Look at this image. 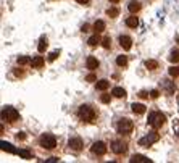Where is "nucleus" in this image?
<instances>
[{"label": "nucleus", "mask_w": 179, "mask_h": 163, "mask_svg": "<svg viewBox=\"0 0 179 163\" xmlns=\"http://www.w3.org/2000/svg\"><path fill=\"white\" fill-rule=\"evenodd\" d=\"M165 121H166V118L165 115L161 113V111H152V113L149 115V125L152 126L153 129H158L165 125Z\"/></svg>", "instance_id": "1"}, {"label": "nucleus", "mask_w": 179, "mask_h": 163, "mask_svg": "<svg viewBox=\"0 0 179 163\" xmlns=\"http://www.w3.org/2000/svg\"><path fill=\"white\" fill-rule=\"evenodd\" d=\"M77 115H79V118L82 121H92L94 118H95V111H94V108L91 105H81L79 110H77Z\"/></svg>", "instance_id": "2"}, {"label": "nucleus", "mask_w": 179, "mask_h": 163, "mask_svg": "<svg viewBox=\"0 0 179 163\" xmlns=\"http://www.w3.org/2000/svg\"><path fill=\"white\" fill-rule=\"evenodd\" d=\"M39 142H41V145L47 150H53L57 147V137H55L53 134H42Z\"/></svg>", "instance_id": "3"}, {"label": "nucleus", "mask_w": 179, "mask_h": 163, "mask_svg": "<svg viewBox=\"0 0 179 163\" xmlns=\"http://www.w3.org/2000/svg\"><path fill=\"white\" fill-rule=\"evenodd\" d=\"M116 129H118L120 134H131L132 129H134V123L131 120H127V118H123V120L118 121Z\"/></svg>", "instance_id": "4"}, {"label": "nucleus", "mask_w": 179, "mask_h": 163, "mask_svg": "<svg viewBox=\"0 0 179 163\" xmlns=\"http://www.w3.org/2000/svg\"><path fill=\"white\" fill-rule=\"evenodd\" d=\"M2 120L15 123L16 120H20V113L13 108V107H5V108L2 110Z\"/></svg>", "instance_id": "5"}, {"label": "nucleus", "mask_w": 179, "mask_h": 163, "mask_svg": "<svg viewBox=\"0 0 179 163\" xmlns=\"http://www.w3.org/2000/svg\"><path fill=\"white\" fill-rule=\"evenodd\" d=\"M158 139H160L158 132H149L147 136H144L142 139H139V145H141V147H150V145L155 144Z\"/></svg>", "instance_id": "6"}, {"label": "nucleus", "mask_w": 179, "mask_h": 163, "mask_svg": "<svg viewBox=\"0 0 179 163\" xmlns=\"http://www.w3.org/2000/svg\"><path fill=\"white\" fill-rule=\"evenodd\" d=\"M111 150H113L116 155H121L127 150V145L123 142V140H113V142H111Z\"/></svg>", "instance_id": "7"}, {"label": "nucleus", "mask_w": 179, "mask_h": 163, "mask_svg": "<svg viewBox=\"0 0 179 163\" xmlns=\"http://www.w3.org/2000/svg\"><path fill=\"white\" fill-rule=\"evenodd\" d=\"M91 150H92V154H95V155H105L107 154V145H105V142H102V140H98V142H94Z\"/></svg>", "instance_id": "8"}, {"label": "nucleus", "mask_w": 179, "mask_h": 163, "mask_svg": "<svg viewBox=\"0 0 179 163\" xmlns=\"http://www.w3.org/2000/svg\"><path fill=\"white\" fill-rule=\"evenodd\" d=\"M68 145H70V149L71 150H76V152H79L82 150V140L79 137H73L68 140Z\"/></svg>", "instance_id": "9"}, {"label": "nucleus", "mask_w": 179, "mask_h": 163, "mask_svg": "<svg viewBox=\"0 0 179 163\" xmlns=\"http://www.w3.org/2000/svg\"><path fill=\"white\" fill-rule=\"evenodd\" d=\"M120 45L124 50H131L132 47V39L129 36H120Z\"/></svg>", "instance_id": "10"}, {"label": "nucleus", "mask_w": 179, "mask_h": 163, "mask_svg": "<svg viewBox=\"0 0 179 163\" xmlns=\"http://www.w3.org/2000/svg\"><path fill=\"white\" fill-rule=\"evenodd\" d=\"M163 91L168 94V95H173L176 92V84L174 81H163Z\"/></svg>", "instance_id": "11"}, {"label": "nucleus", "mask_w": 179, "mask_h": 163, "mask_svg": "<svg viewBox=\"0 0 179 163\" xmlns=\"http://www.w3.org/2000/svg\"><path fill=\"white\" fill-rule=\"evenodd\" d=\"M98 60L95 58V57H89L87 58V61H86V66H87V70H91V71H94V70H97L98 68Z\"/></svg>", "instance_id": "12"}, {"label": "nucleus", "mask_w": 179, "mask_h": 163, "mask_svg": "<svg viewBox=\"0 0 179 163\" xmlns=\"http://www.w3.org/2000/svg\"><path fill=\"white\" fill-rule=\"evenodd\" d=\"M127 10H129L131 13H137L139 10H141V2H137V0H131V2L127 3Z\"/></svg>", "instance_id": "13"}, {"label": "nucleus", "mask_w": 179, "mask_h": 163, "mask_svg": "<svg viewBox=\"0 0 179 163\" xmlns=\"http://www.w3.org/2000/svg\"><path fill=\"white\" fill-rule=\"evenodd\" d=\"M44 63H45V60H44V57H41V55H37V57H34V58H32V61H31L32 68H42Z\"/></svg>", "instance_id": "14"}, {"label": "nucleus", "mask_w": 179, "mask_h": 163, "mask_svg": "<svg viewBox=\"0 0 179 163\" xmlns=\"http://www.w3.org/2000/svg\"><path fill=\"white\" fill-rule=\"evenodd\" d=\"M47 47H48V41H47V37L45 36H42L41 37V41H39V45H37V50L41 53H44L47 50Z\"/></svg>", "instance_id": "15"}, {"label": "nucleus", "mask_w": 179, "mask_h": 163, "mask_svg": "<svg viewBox=\"0 0 179 163\" xmlns=\"http://www.w3.org/2000/svg\"><path fill=\"white\" fill-rule=\"evenodd\" d=\"M131 163H150V160L147 158V157H144V155H132L131 157V160H129Z\"/></svg>", "instance_id": "16"}, {"label": "nucleus", "mask_w": 179, "mask_h": 163, "mask_svg": "<svg viewBox=\"0 0 179 163\" xmlns=\"http://www.w3.org/2000/svg\"><path fill=\"white\" fill-rule=\"evenodd\" d=\"M111 94H113V97H116V99H124L126 97V91L123 87H115L113 91H111Z\"/></svg>", "instance_id": "17"}, {"label": "nucleus", "mask_w": 179, "mask_h": 163, "mask_svg": "<svg viewBox=\"0 0 179 163\" xmlns=\"http://www.w3.org/2000/svg\"><path fill=\"white\" fill-rule=\"evenodd\" d=\"M132 111L136 115H144L145 113V105L144 103H132Z\"/></svg>", "instance_id": "18"}, {"label": "nucleus", "mask_w": 179, "mask_h": 163, "mask_svg": "<svg viewBox=\"0 0 179 163\" xmlns=\"http://www.w3.org/2000/svg\"><path fill=\"white\" fill-rule=\"evenodd\" d=\"M108 86H110V81H107V79H100V81H97V84H95L97 91H107Z\"/></svg>", "instance_id": "19"}, {"label": "nucleus", "mask_w": 179, "mask_h": 163, "mask_svg": "<svg viewBox=\"0 0 179 163\" xmlns=\"http://www.w3.org/2000/svg\"><path fill=\"white\" fill-rule=\"evenodd\" d=\"M94 31L97 32H102V31H105V21H102V20H97L95 23H94Z\"/></svg>", "instance_id": "20"}, {"label": "nucleus", "mask_w": 179, "mask_h": 163, "mask_svg": "<svg viewBox=\"0 0 179 163\" xmlns=\"http://www.w3.org/2000/svg\"><path fill=\"white\" fill-rule=\"evenodd\" d=\"M100 42H102V41H100V37L97 36V32H95V36L89 37V41H87V44H89V45H91V47H95V45H98Z\"/></svg>", "instance_id": "21"}, {"label": "nucleus", "mask_w": 179, "mask_h": 163, "mask_svg": "<svg viewBox=\"0 0 179 163\" xmlns=\"http://www.w3.org/2000/svg\"><path fill=\"white\" fill-rule=\"evenodd\" d=\"M126 24L129 26V27H134V29H136L137 24H139V20L136 18V16H129V18L126 20Z\"/></svg>", "instance_id": "22"}, {"label": "nucleus", "mask_w": 179, "mask_h": 163, "mask_svg": "<svg viewBox=\"0 0 179 163\" xmlns=\"http://www.w3.org/2000/svg\"><path fill=\"white\" fill-rule=\"evenodd\" d=\"M145 66H147V70L153 71V70L158 68V61H156V60H147V61H145Z\"/></svg>", "instance_id": "23"}, {"label": "nucleus", "mask_w": 179, "mask_h": 163, "mask_svg": "<svg viewBox=\"0 0 179 163\" xmlns=\"http://www.w3.org/2000/svg\"><path fill=\"white\" fill-rule=\"evenodd\" d=\"M116 65L121 66V68H124V66L127 65V57L126 55H120V57L116 58Z\"/></svg>", "instance_id": "24"}, {"label": "nucleus", "mask_w": 179, "mask_h": 163, "mask_svg": "<svg viewBox=\"0 0 179 163\" xmlns=\"http://www.w3.org/2000/svg\"><path fill=\"white\" fill-rule=\"evenodd\" d=\"M0 147H2L3 152H10V154H16V150L12 147V144H8V142H2L0 144Z\"/></svg>", "instance_id": "25"}, {"label": "nucleus", "mask_w": 179, "mask_h": 163, "mask_svg": "<svg viewBox=\"0 0 179 163\" xmlns=\"http://www.w3.org/2000/svg\"><path fill=\"white\" fill-rule=\"evenodd\" d=\"M16 154H18L20 157H23V158H26V160H31V158H32V155H31V152H29V150H23V149H20V150H16Z\"/></svg>", "instance_id": "26"}, {"label": "nucleus", "mask_w": 179, "mask_h": 163, "mask_svg": "<svg viewBox=\"0 0 179 163\" xmlns=\"http://www.w3.org/2000/svg\"><path fill=\"white\" fill-rule=\"evenodd\" d=\"M107 15L110 16V18H116V16L120 15V8H116V7H111L107 10Z\"/></svg>", "instance_id": "27"}, {"label": "nucleus", "mask_w": 179, "mask_h": 163, "mask_svg": "<svg viewBox=\"0 0 179 163\" xmlns=\"http://www.w3.org/2000/svg\"><path fill=\"white\" fill-rule=\"evenodd\" d=\"M170 60L173 61V63H177V61H179V50H171Z\"/></svg>", "instance_id": "28"}, {"label": "nucleus", "mask_w": 179, "mask_h": 163, "mask_svg": "<svg viewBox=\"0 0 179 163\" xmlns=\"http://www.w3.org/2000/svg\"><path fill=\"white\" fill-rule=\"evenodd\" d=\"M168 73H170L171 78H176V76H179V68H176V66H171V68L168 70Z\"/></svg>", "instance_id": "29"}, {"label": "nucleus", "mask_w": 179, "mask_h": 163, "mask_svg": "<svg viewBox=\"0 0 179 163\" xmlns=\"http://www.w3.org/2000/svg\"><path fill=\"white\" fill-rule=\"evenodd\" d=\"M31 58L29 57H18V65H27V63H31Z\"/></svg>", "instance_id": "30"}, {"label": "nucleus", "mask_w": 179, "mask_h": 163, "mask_svg": "<svg viewBox=\"0 0 179 163\" xmlns=\"http://www.w3.org/2000/svg\"><path fill=\"white\" fill-rule=\"evenodd\" d=\"M102 47L103 49H110L111 47V39L110 37H105L103 41H102Z\"/></svg>", "instance_id": "31"}, {"label": "nucleus", "mask_w": 179, "mask_h": 163, "mask_svg": "<svg viewBox=\"0 0 179 163\" xmlns=\"http://www.w3.org/2000/svg\"><path fill=\"white\" fill-rule=\"evenodd\" d=\"M60 57V50H55V52H52L48 55V61H53V60H57Z\"/></svg>", "instance_id": "32"}, {"label": "nucleus", "mask_w": 179, "mask_h": 163, "mask_svg": "<svg viewBox=\"0 0 179 163\" xmlns=\"http://www.w3.org/2000/svg\"><path fill=\"white\" fill-rule=\"evenodd\" d=\"M100 100H102L103 103H110L111 95H110V94H102V95H100Z\"/></svg>", "instance_id": "33"}, {"label": "nucleus", "mask_w": 179, "mask_h": 163, "mask_svg": "<svg viewBox=\"0 0 179 163\" xmlns=\"http://www.w3.org/2000/svg\"><path fill=\"white\" fill-rule=\"evenodd\" d=\"M86 81L87 82H94V81H97V76L95 74H87L86 76Z\"/></svg>", "instance_id": "34"}, {"label": "nucleus", "mask_w": 179, "mask_h": 163, "mask_svg": "<svg viewBox=\"0 0 179 163\" xmlns=\"http://www.w3.org/2000/svg\"><path fill=\"white\" fill-rule=\"evenodd\" d=\"M149 92L147 91H141V92H139V97H141V99H149Z\"/></svg>", "instance_id": "35"}, {"label": "nucleus", "mask_w": 179, "mask_h": 163, "mask_svg": "<svg viewBox=\"0 0 179 163\" xmlns=\"http://www.w3.org/2000/svg\"><path fill=\"white\" fill-rule=\"evenodd\" d=\"M158 95H160V92L156 91V89H153V91L150 92V97H152V99H158Z\"/></svg>", "instance_id": "36"}, {"label": "nucleus", "mask_w": 179, "mask_h": 163, "mask_svg": "<svg viewBox=\"0 0 179 163\" xmlns=\"http://www.w3.org/2000/svg\"><path fill=\"white\" fill-rule=\"evenodd\" d=\"M16 139H18V140H24L26 139V134L24 132H18V134H16Z\"/></svg>", "instance_id": "37"}, {"label": "nucleus", "mask_w": 179, "mask_h": 163, "mask_svg": "<svg viewBox=\"0 0 179 163\" xmlns=\"http://www.w3.org/2000/svg\"><path fill=\"white\" fill-rule=\"evenodd\" d=\"M77 3H81V5H89V2H91V0H76Z\"/></svg>", "instance_id": "38"}, {"label": "nucleus", "mask_w": 179, "mask_h": 163, "mask_svg": "<svg viewBox=\"0 0 179 163\" xmlns=\"http://www.w3.org/2000/svg\"><path fill=\"white\" fill-rule=\"evenodd\" d=\"M89 29H91V26H89V24H84V26H82V29H81V31H82V32H87Z\"/></svg>", "instance_id": "39"}, {"label": "nucleus", "mask_w": 179, "mask_h": 163, "mask_svg": "<svg viewBox=\"0 0 179 163\" xmlns=\"http://www.w3.org/2000/svg\"><path fill=\"white\" fill-rule=\"evenodd\" d=\"M15 74L16 76H23V71H21V70H15Z\"/></svg>", "instance_id": "40"}, {"label": "nucleus", "mask_w": 179, "mask_h": 163, "mask_svg": "<svg viewBox=\"0 0 179 163\" xmlns=\"http://www.w3.org/2000/svg\"><path fill=\"white\" fill-rule=\"evenodd\" d=\"M47 161H58V158H57V157H52V158H48Z\"/></svg>", "instance_id": "41"}, {"label": "nucleus", "mask_w": 179, "mask_h": 163, "mask_svg": "<svg viewBox=\"0 0 179 163\" xmlns=\"http://www.w3.org/2000/svg\"><path fill=\"white\" fill-rule=\"evenodd\" d=\"M110 2H111V3H118L120 0H110Z\"/></svg>", "instance_id": "42"}, {"label": "nucleus", "mask_w": 179, "mask_h": 163, "mask_svg": "<svg viewBox=\"0 0 179 163\" xmlns=\"http://www.w3.org/2000/svg\"><path fill=\"white\" fill-rule=\"evenodd\" d=\"M177 136H179V129H177Z\"/></svg>", "instance_id": "43"}, {"label": "nucleus", "mask_w": 179, "mask_h": 163, "mask_svg": "<svg viewBox=\"0 0 179 163\" xmlns=\"http://www.w3.org/2000/svg\"><path fill=\"white\" fill-rule=\"evenodd\" d=\"M177 103H179V99H177Z\"/></svg>", "instance_id": "44"}]
</instances>
